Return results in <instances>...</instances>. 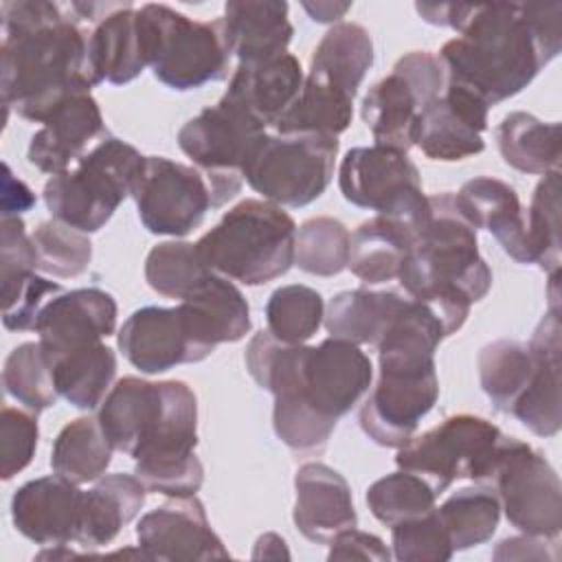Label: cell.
Returning a JSON list of instances; mask_svg holds the SVG:
<instances>
[{
    "label": "cell",
    "mask_w": 562,
    "mask_h": 562,
    "mask_svg": "<svg viewBox=\"0 0 562 562\" xmlns=\"http://www.w3.org/2000/svg\"><path fill=\"white\" fill-rule=\"evenodd\" d=\"M417 13L459 31L439 50L446 79L496 105L522 88L562 48V2H417Z\"/></svg>",
    "instance_id": "cell-1"
},
{
    "label": "cell",
    "mask_w": 562,
    "mask_h": 562,
    "mask_svg": "<svg viewBox=\"0 0 562 562\" xmlns=\"http://www.w3.org/2000/svg\"><path fill=\"white\" fill-rule=\"evenodd\" d=\"M2 103L26 121L44 123L55 108L99 81L90 66L88 35L77 18L46 0L0 4Z\"/></svg>",
    "instance_id": "cell-2"
},
{
    "label": "cell",
    "mask_w": 562,
    "mask_h": 562,
    "mask_svg": "<svg viewBox=\"0 0 562 562\" xmlns=\"http://www.w3.org/2000/svg\"><path fill=\"white\" fill-rule=\"evenodd\" d=\"M446 338L437 316L415 299L391 321L375 342L380 378L358 422L364 435L384 448H402L439 397L435 351Z\"/></svg>",
    "instance_id": "cell-3"
},
{
    "label": "cell",
    "mask_w": 562,
    "mask_h": 562,
    "mask_svg": "<svg viewBox=\"0 0 562 562\" xmlns=\"http://www.w3.org/2000/svg\"><path fill=\"white\" fill-rule=\"evenodd\" d=\"M244 360L250 378L274 402L301 406L331 424L364 397L373 380L369 356L334 336L310 347L281 342L266 329L250 338Z\"/></svg>",
    "instance_id": "cell-4"
},
{
    "label": "cell",
    "mask_w": 562,
    "mask_h": 562,
    "mask_svg": "<svg viewBox=\"0 0 562 562\" xmlns=\"http://www.w3.org/2000/svg\"><path fill=\"white\" fill-rule=\"evenodd\" d=\"M430 222L408 248L400 268L404 294L437 316L443 334H457L470 305L492 288V270L479 252L476 231L461 215L452 191L428 195Z\"/></svg>",
    "instance_id": "cell-5"
},
{
    "label": "cell",
    "mask_w": 562,
    "mask_h": 562,
    "mask_svg": "<svg viewBox=\"0 0 562 562\" xmlns=\"http://www.w3.org/2000/svg\"><path fill=\"white\" fill-rule=\"evenodd\" d=\"M97 419L112 448L134 461L189 457L198 446V400L182 380L125 375L108 391Z\"/></svg>",
    "instance_id": "cell-6"
},
{
    "label": "cell",
    "mask_w": 562,
    "mask_h": 562,
    "mask_svg": "<svg viewBox=\"0 0 562 562\" xmlns=\"http://www.w3.org/2000/svg\"><path fill=\"white\" fill-rule=\"evenodd\" d=\"M195 246L213 272L246 285H261L292 268L296 224L283 206L248 198L226 211Z\"/></svg>",
    "instance_id": "cell-7"
},
{
    "label": "cell",
    "mask_w": 562,
    "mask_h": 562,
    "mask_svg": "<svg viewBox=\"0 0 562 562\" xmlns=\"http://www.w3.org/2000/svg\"><path fill=\"white\" fill-rule=\"evenodd\" d=\"M145 156L130 143L103 136L72 169L50 176L44 184V204L53 220L81 233H97L132 195Z\"/></svg>",
    "instance_id": "cell-8"
},
{
    "label": "cell",
    "mask_w": 562,
    "mask_h": 562,
    "mask_svg": "<svg viewBox=\"0 0 562 562\" xmlns=\"http://www.w3.org/2000/svg\"><path fill=\"white\" fill-rule=\"evenodd\" d=\"M479 485L498 498L512 527L527 536L560 540L562 485L542 452L516 437L501 435Z\"/></svg>",
    "instance_id": "cell-9"
},
{
    "label": "cell",
    "mask_w": 562,
    "mask_h": 562,
    "mask_svg": "<svg viewBox=\"0 0 562 562\" xmlns=\"http://www.w3.org/2000/svg\"><path fill=\"white\" fill-rule=\"evenodd\" d=\"M338 187L347 202L402 224L413 239L430 222L428 195L406 151L384 145L351 147L340 162Z\"/></svg>",
    "instance_id": "cell-10"
},
{
    "label": "cell",
    "mask_w": 562,
    "mask_h": 562,
    "mask_svg": "<svg viewBox=\"0 0 562 562\" xmlns=\"http://www.w3.org/2000/svg\"><path fill=\"white\" fill-rule=\"evenodd\" d=\"M336 156V136L266 134L241 167V176L263 200L299 209L325 193L334 178Z\"/></svg>",
    "instance_id": "cell-11"
},
{
    "label": "cell",
    "mask_w": 562,
    "mask_h": 562,
    "mask_svg": "<svg viewBox=\"0 0 562 562\" xmlns=\"http://www.w3.org/2000/svg\"><path fill=\"white\" fill-rule=\"evenodd\" d=\"M501 435L498 426L485 417L450 415L439 426L411 437L397 448L395 463L400 470L422 476L435 494H441L459 479L481 483Z\"/></svg>",
    "instance_id": "cell-12"
},
{
    "label": "cell",
    "mask_w": 562,
    "mask_h": 562,
    "mask_svg": "<svg viewBox=\"0 0 562 562\" xmlns=\"http://www.w3.org/2000/svg\"><path fill=\"white\" fill-rule=\"evenodd\" d=\"M446 88V70L437 55L411 50L400 57L391 75L375 81L362 99V121L375 145L408 151L415 145L422 110Z\"/></svg>",
    "instance_id": "cell-13"
},
{
    "label": "cell",
    "mask_w": 562,
    "mask_h": 562,
    "mask_svg": "<svg viewBox=\"0 0 562 562\" xmlns=\"http://www.w3.org/2000/svg\"><path fill=\"white\" fill-rule=\"evenodd\" d=\"M154 35V77L173 90H195L228 75L231 53L220 22H198L167 4L140 7Z\"/></svg>",
    "instance_id": "cell-14"
},
{
    "label": "cell",
    "mask_w": 562,
    "mask_h": 562,
    "mask_svg": "<svg viewBox=\"0 0 562 562\" xmlns=\"http://www.w3.org/2000/svg\"><path fill=\"white\" fill-rule=\"evenodd\" d=\"M195 310L180 301L176 307L145 305L119 329V349L143 373H165L178 364L202 362L215 351Z\"/></svg>",
    "instance_id": "cell-15"
},
{
    "label": "cell",
    "mask_w": 562,
    "mask_h": 562,
    "mask_svg": "<svg viewBox=\"0 0 562 562\" xmlns=\"http://www.w3.org/2000/svg\"><path fill=\"white\" fill-rule=\"evenodd\" d=\"M132 198L143 226L154 235L184 237L213 209L209 176L165 156H145Z\"/></svg>",
    "instance_id": "cell-16"
},
{
    "label": "cell",
    "mask_w": 562,
    "mask_h": 562,
    "mask_svg": "<svg viewBox=\"0 0 562 562\" xmlns=\"http://www.w3.org/2000/svg\"><path fill=\"white\" fill-rule=\"evenodd\" d=\"M266 136V125L228 97L204 108L178 132L180 149L202 171H239Z\"/></svg>",
    "instance_id": "cell-17"
},
{
    "label": "cell",
    "mask_w": 562,
    "mask_h": 562,
    "mask_svg": "<svg viewBox=\"0 0 562 562\" xmlns=\"http://www.w3.org/2000/svg\"><path fill=\"white\" fill-rule=\"evenodd\" d=\"M490 105L472 90L446 79L443 92L417 119L415 145L430 160H461L485 149Z\"/></svg>",
    "instance_id": "cell-18"
},
{
    "label": "cell",
    "mask_w": 562,
    "mask_h": 562,
    "mask_svg": "<svg viewBox=\"0 0 562 562\" xmlns=\"http://www.w3.org/2000/svg\"><path fill=\"white\" fill-rule=\"evenodd\" d=\"M147 560H226L228 551L211 529L204 505L193 496L171 498L147 512L136 527Z\"/></svg>",
    "instance_id": "cell-19"
},
{
    "label": "cell",
    "mask_w": 562,
    "mask_h": 562,
    "mask_svg": "<svg viewBox=\"0 0 562 562\" xmlns=\"http://www.w3.org/2000/svg\"><path fill=\"white\" fill-rule=\"evenodd\" d=\"M116 301L99 288L59 292L40 312L35 331L50 360L101 342L116 329Z\"/></svg>",
    "instance_id": "cell-20"
},
{
    "label": "cell",
    "mask_w": 562,
    "mask_h": 562,
    "mask_svg": "<svg viewBox=\"0 0 562 562\" xmlns=\"http://www.w3.org/2000/svg\"><path fill=\"white\" fill-rule=\"evenodd\" d=\"M88 55L99 83L123 86L136 79L154 57V35L145 11L134 9L132 2H119L88 35Z\"/></svg>",
    "instance_id": "cell-21"
},
{
    "label": "cell",
    "mask_w": 562,
    "mask_h": 562,
    "mask_svg": "<svg viewBox=\"0 0 562 562\" xmlns=\"http://www.w3.org/2000/svg\"><path fill=\"white\" fill-rule=\"evenodd\" d=\"M83 492L59 474L40 476L15 490L11 520L15 529L42 547L75 542Z\"/></svg>",
    "instance_id": "cell-22"
},
{
    "label": "cell",
    "mask_w": 562,
    "mask_h": 562,
    "mask_svg": "<svg viewBox=\"0 0 562 562\" xmlns=\"http://www.w3.org/2000/svg\"><path fill=\"white\" fill-rule=\"evenodd\" d=\"M108 136L103 114L90 92L64 101L29 143V162L42 173H64L97 138Z\"/></svg>",
    "instance_id": "cell-23"
},
{
    "label": "cell",
    "mask_w": 562,
    "mask_h": 562,
    "mask_svg": "<svg viewBox=\"0 0 562 562\" xmlns=\"http://www.w3.org/2000/svg\"><path fill=\"white\" fill-rule=\"evenodd\" d=\"M533 356V371L509 415L538 437H553L560 430V310H547L527 342Z\"/></svg>",
    "instance_id": "cell-24"
},
{
    "label": "cell",
    "mask_w": 562,
    "mask_h": 562,
    "mask_svg": "<svg viewBox=\"0 0 562 562\" xmlns=\"http://www.w3.org/2000/svg\"><path fill=\"white\" fill-rule=\"evenodd\" d=\"M294 525L316 544H329L340 531L358 525L353 496L347 479L325 465L305 463L294 476Z\"/></svg>",
    "instance_id": "cell-25"
},
{
    "label": "cell",
    "mask_w": 562,
    "mask_h": 562,
    "mask_svg": "<svg viewBox=\"0 0 562 562\" xmlns=\"http://www.w3.org/2000/svg\"><path fill=\"white\" fill-rule=\"evenodd\" d=\"M454 202L474 231L485 228L512 259L531 263L525 235V211L512 184L498 178L479 176L468 180L454 193Z\"/></svg>",
    "instance_id": "cell-26"
},
{
    "label": "cell",
    "mask_w": 562,
    "mask_h": 562,
    "mask_svg": "<svg viewBox=\"0 0 562 562\" xmlns=\"http://www.w3.org/2000/svg\"><path fill=\"white\" fill-rule=\"evenodd\" d=\"M224 44L239 64H255L285 53L294 29L288 20V4L277 0L226 2L217 20Z\"/></svg>",
    "instance_id": "cell-27"
},
{
    "label": "cell",
    "mask_w": 562,
    "mask_h": 562,
    "mask_svg": "<svg viewBox=\"0 0 562 562\" xmlns=\"http://www.w3.org/2000/svg\"><path fill=\"white\" fill-rule=\"evenodd\" d=\"M303 81L301 61L294 55L283 53L266 61L239 64L224 97L239 103L259 123L277 125L296 101Z\"/></svg>",
    "instance_id": "cell-28"
},
{
    "label": "cell",
    "mask_w": 562,
    "mask_h": 562,
    "mask_svg": "<svg viewBox=\"0 0 562 562\" xmlns=\"http://www.w3.org/2000/svg\"><path fill=\"white\" fill-rule=\"evenodd\" d=\"M147 487L132 474H108L83 492L75 542L94 549L110 544L145 505Z\"/></svg>",
    "instance_id": "cell-29"
},
{
    "label": "cell",
    "mask_w": 562,
    "mask_h": 562,
    "mask_svg": "<svg viewBox=\"0 0 562 562\" xmlns=\"http://www.w3.org/2000/svg\"><path fill=\"white\" fill-rule=\"evenodd\" d=\"M406 301L408 294L397 290H345L329 301L323 321L334 338L375 345Z\"/></svg>",
    "instance_id": "cell-30"
},
{
    "label": "cell",
    "mask_w": 562,
    "mask_h": 562,
    "mask_svg": "<svg viewBox=\"0 0 562 562\" xmlns=\"http://www.w3.org/2000/svg\"><path fill=\"white\" fill-rule=\"evenodd\" d=\"M413 241V235L402 224L375 215L351 235L347 268L367 285L386 283L397 279Z\"/></svg>",
    "instance_id": "cell-31"
},
{
    "label": "cell",
    "mask_w": 562,
    "mask_h": 562,
    "mask_svg": "<svg viewBox=\"0 0 562 562\" xmlns=\"http://www.w3.org/2000/svg\"><path fill=\"white\" fill-rule=\"evenodd\" d=\"M371 64L373 42L369 31L353 22H338L316 44L307 75L356 97Z\"/></svg>",
    "instance_id": "cell-32"
},
{
    "label": "cell",
    "mask_w": 562,
    "mask_h": 562,
    "mask_svg": "<svg viewBox=\"0 0 562 562\" xmlns=\"http://www.w3.org/2000/svg\"><path fill=\"white\" fill-rule=\"evenodd\" d=\"M503 160L522 171L544 176L560 171V123H544L529 112H509L496 127Z\"/></svg>",
    "instance_id": "cell-33"
},
{
    "label": "cell",
    "mask_w": 562,
    "mask_h": 562,
    "mask_svg": "<svg viewBox=\"0 0 562 562\" xmlns=\"http://www.w3.org/2000/svg\"><path fill=\"white\" fill-rule=\"evenodd\" d=\"M50 362L59 397L83 411L101 406L116 375V356L103 340L68 351Z\"/></svg>",
    "instance_id": "cell-34"
},
{
    "label": "cell",
    "mask_w": 562,
    "mask_h": 562,
    "mask_svg": "<svg viewBox=\"0 0 562 562\" xmlns=\"http://www.w3.org/2000/svg\"><path fill=\"white\" fill-rule=\"evenodd\" d=\"M353 116V97L334 83L307 75L296 101L277 121L279 134H342Z\"/></svg>",
    "instance_id": "cell-35"
},
{
    "label": "cell",
    "mask_w": 562,
    "mask_h": 562,
    "mask_svg": "<svg viewBox=\"0 0 562 562\" xmlns=\"http://www.w3.org/2000/svg\"><path fill=\"white\" fill-rule=\"evenodd\" d=\"M112 450L114 448L97 417H77L55 437L50 468L70 483H90L105 474L112 461Z\"/></svg>",
    "instance_id": "cell-36"
},
{
    "label": "cell",
    "mask_w": 562,
    "mask_h": 562,
    "mask_svg": "<svg viewBox=\"0 0 562 562\" xmlns=\"http://www.w3.org/2000/svg\"><path fill=\"white\" fill-rule=\"evenodd\" d=\"M533 371V356L527 342L498 338L479 351V382L496 411L509 413L527 389Z\"/></svg>",
    "instance_id": "cell-37"
},
{
    "label": "cell",
    "mask_w": 562,
    "mask_h": 562,
    "mask_svg": "<svg viewBox=\"0 0 562 562\" xmlns=\"http://www.w3.org/2000/svg\"><path fill=\"white\" fill-rule=\"evenodd\" d=\"M215 345L237 342L250 331V307L244 294L222 274L211 272L187 299Z\"/></svg>",
    "instance_id": "cell-38"
},
{
    "label": "cell",
    "mask_w": 562,
    "mask_h": 562,
    "mask_svg": "<svg viewBox=\"0 0 562 562\" xmlns=\"http://www.w3.org/2000/svg\"><path fill=\"white\" fill-rule=\"evenodd\" d=\"M437 514L446 527L454 551H465L487 542L501 520L498 498L487 487H463L448 496Z\"/></svg>",
    "instance_id": "cell-39"
},
{
    "label": "cell",
    "mask_w": 562,
    "mask_h": 562,
    "mask_svg": "<svg viewBox=\"0 0 562 562\" xmlns=\"http://www.w3.org/2000/svg\"><path fill=\"white\" fill-rule=\"evenodd\" d=\"M2 384L4 391L31 413H42L55 406L59 397L53 362L40 340L22 342L7 356Z\"/></svg>",
    "instance_id": "cell-40"
},
{
    "label": "cell",
    "mask_w": 562,
    "mask_h": 562,
    "mask_svg": "<svg viewBox=\"0 0 562 562\" xmlns=\"http://www.w3.org/2000/svg\"><path fill=\"white\" fill-rule=\"evenodd\" d=\"M525 235L531 263L560 272V171H549L536 184L525 213Z\"/></svg>",
    "instance_id": "cell-41"
},
{
    "label": "cell",
    "mask_w": 562,
    "mask_h": 562,
    "mask_svg": "<svg viewBox=\"0 0 562 562\" xmlns=\"http://www.w3.org/2000/svg\"><path fill=\"white\" fill-rule=\"evenodd\" d=\"M213 270L191 241L156 244L145 259V279L154 292L184 301Z\"/></svg>",
    "instance_id": "cell-42"
},
{
    "label": "cell",
    "mask_w": 562,
    "mask_h": 562,
    "mask_svg": "<svg viewBox=\"0 0 562 562\" xmlns=\"http://www.w3.org/2000/svg\"><path fill=\"white\" fill-rule=\"evenodd\" d=\"M323 318V296L310 285H281L266 303L268 331L288 345H303L310 340L318 331Z\"/></svg>",
    "instance_id": "cell-43"
},
{
    "label": "cell",
    "mask_w": 562,
    "mask_h": 562,
    "mask_svg": "<svg viewBox=\"0 0 562 562\" xmlns=\"http://www.w3.org/2000/svg\"><path fill=\"white\" fill-rule=\"evenodd\" d=\"M351 233L340 220L310 217L301 224L294 246V263L316 277H334L349 263Z\"/></svg>",
    "instance_id": "cell-44"
},
{
    "label": "cell",
    "mask_w": 562,
    "mask_h": 562,
    "mask_svg": "<svg viewBox=\"0 0 562 562\" xmlns=\"http://www.w3.org/2000/svg\"><path fill=\"white\" fill-rule=\"evenodd\" d=\"M435 498L432 487L422 476L406 470L373 481L364 496L371 514L386 527L428 514L435 509Z\"/></svg>",
    "instance_id": "cell-45"
},
{
    "label": "cell",
    "mask_w": 562,
    "mask_h": 562,
    "mask_svg": "<svg viewBox=\"0 0 562 562\" xmlns=\"http://www.w3.org/2000/svg\"><path fill=\"white\" fill-rule=\"evenodd\" d=\"M33 246L37 252V270L53 277H79L86 272L92 259V244L86 233L59 222H42L33 235Z\"/></svg>",
    "instance_id": "cell-46"
},
{
    "label": "cell",
    "mask_w": 562,
    "mask_h": 562,
    "mask_svg": "<svg viewBox=\"0 0 562 562\" xmlns=\"http://www.w3.org/2000/svg\"><path fill=\"white\" fill-rule=\"evenodd\" d=\"M391 547L393 558L400 562H446L454 553L437 507L424 516L393 525Z\"/></svg>",
    "instance_id": "cell-47"
},
{
    "label": "cell",
    "mask_w": 562,
    "mask_h": 562,
    "mask_svg": "<svg viewBox=\"0 0 562 562\" xmlns=\"http://www.w3.org/2000/svg\"><path fill=\"white\" fill-rule=\"evenodd\" d=\"M64 292L59 283H53L35 272L24 279L2 285V323L9 331H29L35 329L40 312L44 305Z\"/></svg>",
    "instance_id": "cell-48"
},
{
    "label": "cell",
    "mask_w": 562,
    "mask_h": 562,
    "mask_svg": "<svg viewBox=\"0 0 562 562\" xmlns=\"http://www.w3.org/2000/svg\"><path fill=\"white\" fill-rule=\"evenodd\" d=\"M37 419L20 408H2L0 415V474L4 481L22 472L37 448Z\"/></svg>",
    "instance_id": "cell-49"
},
{
    "label": "cell",
    "mask_w": 562,
    "mask_h": 562,
    "mask_svg": "<svg viewBox=\"0 0 562 562\" xmlns=\"http://www.w3.org/2000/svg\"><path fill=\"white\" fill-rule=\"evenodd\" d=\"M134 476L156 494L171 498L193 496L204 481V465L198 454L182 459H165L154 463H136Z\"/></svg>",
    "instance_id": "cell-50"
},
{
    "label": "cell",
    "mask_w": 562,
    "mask_h": 562,
    "mask_svg": "<svg viewBox=\"0 0 562 562\" xmlns=\"http://www.w3.org/2000/svg\"><path fill=\"white\" fill-rule=\"evenodd\" d=\"M2 285H11L37 270V252L20 215H2L0 228Z\"/></svg>",
    "instance_id": "cell-51"
},
{
    "label": "cell",
    "mask_w": 562,
    "mask_h": 562,
    "mask_svg": "<svg viewBox=\"0 0 562 562\" xmlns=\"http://www.w3.org/2000/svg\"><path fill=\"white\" fill-rule=\"evenodd\" d=\"M327 560H369V562H389V547L373 533L360 531L356 527L340 531L329 540Z\"/></svg>",
    "instance_id": "cell-52"
},
{
    "label": "cell",
    "mask_w": 562,
    "mask_h": 562,
    "mask_svg": "<svg viewBox=\"0 0 562 562\" xmlns=\"http://www.w3.org/2000/svg\"><path fill=\"white\" fill-rule=\"evenodd\" d=\"M558 540H547V538H538V536H514V538H505L496 544L492 558L494 560H551L555 562L558 555Z\"/></svg>",
    "instance_id": "cell-53"
},
{
    "label": "cell",
    "mask_w": 562,
    "mask_h": 562,
    "mask_svg": "<svg viewBox=\"0 0 562 562\" xmlns=\"http://www.w3.org/2000/svg\"><path fill=\"white\" fill-rule=\"evenodd\" d=\"M35 204L33 191L18 178H13L9 165H4L2 178V215H20Z\"/></svg>",
    "instance_id": "cell-54"
},
{
    "label": "cell",
    "mask_w": 562,
    "mask_h": 562,
    "mask_svg": "<svg viewBox=\"0 0 562 562\" xmlns=\"http://www.w3.org/2000/svg\"><path fill=\"white\" fill-rule=\"evenodd\" d=\"M303 9L314 22H336L351 9V2H303Z\"/></svg>",
    "instance_id": "cell-55"
},
{
    "label": "cell",
    "mask_w": 562,
    "mask_h": 562,
    "mask_svg": "<svg viewBox=\"0 0 562 562\" xmlns=\"http://www.w3.org/2000/svg\"><path fill=\"white\" fill-rule=\"evenodd\" d=\"M272 549H279V551L288 553L285 540H283L281 536H277V533H263V536L257 540V544H255L252 558H255V560H259V558H277V555L272 553ZM288 555H290V553H288Z\"/></svg>",
    "instance_id": "cell-56"
}]
</instances>
